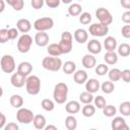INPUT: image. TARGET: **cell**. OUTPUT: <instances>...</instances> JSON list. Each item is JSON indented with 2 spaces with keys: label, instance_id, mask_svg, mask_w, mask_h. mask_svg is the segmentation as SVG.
<instances>
[{
  "label": "cell",
  "instance_id": "1",
  "mask_svg": "<svg viewBox=\"0 0 130 130\" xmlns=\"http://www.w3.org/2000/svg\"><path fill=\"white\" fill-rule=\"evenodd\" d=\"M68 85L64 82H58L53 91V98L54 101L57 104H64L67 101V95H68Z\"/></svg>",
  "mask_w": 130,
  "mask_h": 130
},
{
  "label": "cell",
  "instance_id": "2",
  "mask_svg": "<svg viewBox=\"0 0 130 130\" xmlns=\"http://www.w3.org/2000/svg\"><path fill=\"white\" fill-rule=\"evenodd\" d=\"M26 92L30 95H37L41 90V79L37 75H28L25 80Z\"/></svg>",
  "mask_w": 130,
  "mask_h": 130
},
{
  "label": "cell",
  "instance_id": "3",
  "mask_svg": "<svg viewBox=\"0 0 130 130\" xmlns=\"http://www.w3.org/2000/svg\"><path fill=\"white\" fill-rule=\"evenodd\" d=\"M58 45L61 49L62 54H69L73 48V36H72V34L68 30L63 31Z\"/></svg>",
  "mask_w": 130,
  "mask_h": 130
},
{
  "label": "cell",
  "instance_id": "4",
  "mask_svg": "<svg viewBox=\"0 0 130 130\" xmlns=\"http://www.w3.org/2000/svg\"><path fill=\"white\" fill-rule=\"evenodd\" d=\"M62 60L59 58V57H45L42 61V66L46 69V70H49V71H53V72H56V71H59L62 67Z\"/></svg>",
  "mask_w": 130,
  "mask_h": 130
},
{
  "label": "cell",
  "instance_id": "5",
  "mask_svg": "<svg viewBox=\"0 0 130 130\" xmlns=\"http://www.w3.org/2000/svg\"><path fill=\"white\" fill-rule=\"evenodd\" d=\"M0 67L4 73H12L15 70V60L11 55H4L0 59Z\"/></svg>",
  "mask_w": 130,
  "mask_h": 130
},
{
  "label": "cell",
  "instance_id": "6",
  "mask_svg": "<svg viewBox=\"0 0 130 130\" xmlns=\"http://www.w3.org/2000/svg\"><path fill=\"white\" fill-rule=\"evenodd\" d=\"M53 26H54V20L49 16L38 18L34 22V28L37 31H46L51 29Z\"/></svg>",
  "mask_w": 130,
  "mask_h": 130
},
{
  "label": "cell",
  "instance_id": "7",
  "mask_svg": "<svg viewBox=\"0 0 130 130\" xmlns=\"http://www.w3.org/2000/svg\"><path fill=\"white\" fill-rule=\"evenodd\" d=\"M31 45H32V38L27 34H23L19 37L17 41V50L22 54L27 53L30 50Z\"/></svg>",
  "mask_w": 130,
  "mask_h": 130
},
{
  "label": "cell",
  "instance_id": "8",
  "mask_svg": "<svg viewBox=\"0 0 130 130\" xmlns=\"http://www.w3.org/2000/svg\"><path fill=\"white\" fill-rule=\"evenodd\" d=\"M35 115L31 110L26 109V108H19L17 113H16V119L19 123L21 124H29L32 122Z\"/></svg>",
  "mask_w": 130,
  "mask_h": 130
},
{
  "label": "cell",
  "instance_id": "9",
  "mask_svg": "<svg viewBox=\"0 0 130 130\" xmlns=\"http://www.w3.org/2000/svg\"><path fill=\"white\" fill-rule=\"evenodd\" d=\"M95 17L99 19L100 23H103L108 26L113 22V16L111 12L104 7H100L95 10Z\"/></svg>",
  "mask_w": 130,
  "mask_h": 130
},
{
  "label": "cell",
  "instance_id": "10",
  "mask_svg": "<svg viewBox=\"0 0 130 130\" xmlns=\"http://www.w3.org/2000/svg\"><path fill=\"white\" fill-rule=\"evenodd\" d=\"M88 31L91 36L93 37H105L108 32H109V26L108 25H105L103 23H92L89 25L88 27Z\"/></svg>",
  "mask_w": 130,
  "mask_h": 130
},
{
  "label": "cell",
  "instance_id": "11",
  "mask_svg": "<svg viewBox=\"0 0 130 130\" xmlns=\"http://www.w3.org/2000/svg\"><path fill=\"white\" fill-rule=\"evenodd\" d=\"M25 80H26V77L23 76V75H21V74L18 73L17 71H16L15 73H13V74L11 75V77H10V82H11V84H12L14 87H18V88L24 86Z\"/></svg>",
  "mask_w": 130,
  "mask_h": 130
},
{
  "label": "cell",
  "instance_id": "12",
  "mask_svg": "<svg viewBox=\"0 0 130 130\" xmlns=\"http://www.w3.org/2000/svg\"><path fill=\"white\" fill-rule=\"evenodd\" d=\"M111 127L113 130H128L129 129L123 117H115L111 123Z\"/></svg>",
  "mask_w": 130,
  "mask_h": 130
},
{
  "label": "cell",
  "instance_id": "13",
  "mask_svg": "<svg viewBox=\"0 0 130 130\" xmlns=\"http://www.w3.org/2000/svg\"><path fill=\"white\" fill-rule=\"evenodd\" d=\"M86 48H87V51H88L90 54H92V55L100 54L101 51H102V49H103L102 44L100 43V41H98V40H95V39H92V40L88 41Z\"/></svg>",
  "mask_w": 130,
  "mask_h": 130
},
{
  "label": "cell",
  "instance_id": "14",
  "mask_svg": "<svg viewBox=\"0 0 130 130\" xmlns=\"http://www.w3.org/2000/svg\"><path fill=\"white\" fill-rule=\"evenodd\" d=\"M35 43L39 47H46L49 44V35L45 31H38L35 36Z\"/></svg>",
  "mask_w": 130,
  "mask_h": 130
},
{
  "label": "cell",
  "instance_id": "15",
  "mask_svg": "<svg viewBox=\"0 0 130 130\" xmlns=\"http://www.w3.org/2000/svg\"><path fill=\"white\" fill-rule=\"evenodd\" d=\"M100 81L95 78H89L85 81V89L90 93H95L100 90Z\"/></svg>",
  "mask_w": 130,
  "mask_h": 130
},
{
  "label": "cell",
  "instance_id": "16",
  "mask_svg": "<svg viewBox=\"0 0 130 130\" xmlns=\"http://www.w3.org/2000/svg\"><path fill=\"white\" fill-rule=\"evenodd\" d=\"M81 63H82V66L86 69H91L93 67H95L96 65V59L95 57L92 55V54H86L82 57L81 59Z\"/></svg>",
  "mask_w": 130,
  "mask_h": 130
},
{
  "label": "cell",
  "instance_id": "17",
  "mask_svg": "<svg viewBox=\"0 0 130 130\" xmlns=\"http://www.w3.org/2000/svg\"><path fill=\"white\" fill-rule=\"evenodd\" d=\"M16 28L18 29V31L26 34L31 29V23L26 18H20L16 22Z\"/></svg>",
  "mask_w": 130,
  "mask_h": 130
},
{
  "label": "cell",
  "instance_id": "18",
  "mask_svg": "<svg viewBox=\"0 0 130 130\" xmlns=\"http://www.w3.org/2000/svg\"><path fill=\"white\" fill-rule=\"evenodd\" d=\"M74 40L78 44H84L88 40V32L83 28H77L73 34Z\"/></svg>",
  "mask_w": 130,
  "mask_h": 130
},
{
  "label": "cell",
  "instance_id": "19",
  "mask_svg": "<svg viewBox=\"0 0 130 130\" xmlns=\"http://www.w3.org/2000/svg\"><path fill=\"white\" fill-rule=\"evenodd\" d=\"M31 71H32V65L27 61H23L19 63L17 66V72L25 77H27L31 73Z\"/></svg>",
  "mask_w": 130,
  "mask_h": 130
},
{
  "label": "cell",
  "instance_id": "20",
  "mask_svg": "<svg viewBox=\"0 0 130 130\" xmlns=\"http://www.w3.org/2000/svg\"><path fill=\"white\" fill-rule=\"evenodd\" d=\"M88 76H87V73L86 71L84 70H75V72L73 73V80L75 83L77 84H83L85 83V81L87 80Z\"/></svg>",
  "mask_w": 130,
  "mask_h": 130
},
{
  "label": "cell",
  "instance_id": "21",
  "mask_svg": "<svg viewBox=\"0 0 130 130\" xmlns=\"http://www.w3.org/2000/svg\"><path fill=\"white\" fill-rule=\"evenodd\" d=\"M80 103L77 101H70L65 105V110L68 114H76L80 111Z\"/></svg>",
  "mask_w": 130,
  "mask_h": 130
},
{
  "label": "cell",
  "instance_id": "22",
  "mask_svg": "<svg viewBox=\"0 0 130 130\" xmlns=\"http://www.w3.org/2000/svg\"><path fill=\"white\" fill-rule=\"evenodd\" d=\"M104 48L107 52H112L117 49V40L114 37H107L104 41Z\"/></svg>",
  "mask_w": 130,
  "mask_h": 130
},
{
  "label": "cell",
  "instance_id": "23",
  "mask_svg": "<svg viewBox=\"0 0 130 130\" xmlns=\"http://www.w3.org/2000/svg\"><path fill=\"white\" fill-rule=\"evenodd\" d=\"M32 124L36 129L42 130L45 128V126L47 124V120H46L45 116H43V115H35V117L32 119Z\"/></svg>",
  "mask_w": 130,
  "mask_h": 130
},
{
  "label": "cell",
  "instance_id": "24",
  "mask_svg": "<svg viewBox=\"0 0 130 130\" xmlns=\"http://www.w3.org/2000/svg\"><path fill=\"white\" fill-rule=\"evenodd\" d=\"M9 103L13 108L19 109V108H21L23 106V99L19 94H12L10 96V99H9Z\"/></svg>",
  "mask_w": 130,
  "mask_h": 130
},
{
  "label": "cell",
  "instance_id": "25",
  "mask_svg": "<svg viewBox=\"0 0 130 130\" xmlns=\"http://www.w3.org/2000/svg\"><path fill=\"white\" fill-rule=\"evenodd\" d=\"M104 60L109 65H115L118 62V55H117V53H115V51L107 52L104 55Z\"/></svg>",
  "mask_w": 130,
  "mask_h": 130
},
{
  "label": "cell",
  "instance_id": "26",
  "mask_svg": "<svg viewBox=\"0 0 130 130\" xmlns=\"http://www.w3.org/2000/svg\"><path fill=\"white\" fill-rule=\"evenodd\" d=\"M82 11V7L79 3H70L68 7V14L70 16H78Z\"/></svg>",
  "mask_w": 130,
  "mask_h": 130
},
{
  "label": "cell",
  "instance_id": "27",
  "mask_svg": "<svg viewBox=\"0 0 130 130\" xmlns=\"http://www.w3.org/2000/svg\"><path fill=\"white\" fill-rule=\"evenodd\" d=\"M47 52L50 56H53V57H59L60 55H62V52H61V49L59 47L58 44H50L47 48Z\"/></svg>",
  "mask_w": 130,
  "mask_h": 130
},
{
  "label": "cell",
  "instance_id": "28",
  "mask_svg": "<svg viewBox=\"0 0 130 130\" xmlns=\"http://www.w3.org/2000/svg\"><path fill=\"white\" fill-rule=\"evenodd\" d=\"M61 68L65 74H73L76 70V64L73 61H66L64 64H62Z\"/></svg>",
  "mask_w": 130,
  "mask_h": 130
},
{
  "label": "cell",
  "instance_id": "29",
  "mask_svg": "<svg viewBox=\"0 0 130 130\" xmlns=\"http://www.w3.org/2000/svg\"><path fill=\"white\" fill-rule=\"evenodd\" d=\"M65 127L68 130H75L77 128V120L74 116L69 115L65 119Z\"/></svg>",
  "mask_w": 130,
  "mask_h": 130
},
{
  "label": "cell",
  "instance_id": "30",
  "mask_svg": "<svg viewBox=\"0 0 130 130\" xmlns=\"http://www.w3.org/2000/svg\"><path fill=\"white\" fill-rule=\"evenodd\" d=\"M100 89H102V91L104 93H107V94H110L112 93L114 90H115V85L113 83V81L109 80V81H105L101 84L100 86Z\"/></svg>",
  "mask_w": 130,
  "mask_h": 130
},
{
  "label": "cell",
  "instance_id": "31",
  "mask_svg": "<svg viewBox=\"0 0 130 130\" xmlns=\"http://www.w3.org/2000/svg\"><path fill=\"white\" fill-rule=\"evenodd\" d=\"M81 113L86 118L92 117L95 114V107L90 104H85V106H83V108L81 109Z\"/></svg>",
  "mask_w": 130,
  "mask_h": 130
},
{
  "label": "cell",
  "instance_id": "32",
  "mask_svg": "<svg viewBox=\"0 0 130 130\" xmlns=\"http://www.w3.org/2000/svg\"><path fill=\"white\" fill-rule=\"evenodd\" d=\"M108 76L111 81H119L121 79V70L119 68H113L108 71Z\"/></svg>",
  "mask_w": 130,
  "mask_h": 130
},
{
  "label": "cell",
  "instance_id": "33",
  "mask_svg": "<svg viewBox=\"0 0 130 130\" xmlns=\"http://www.w3.org/2000/svg\"><path fill=\"white\" fill-rule=\"evenodd\" d=\"M118 55L121 57H128L130 55V46L127 43H122L118 46Z\"/></svg>",
  "mask_w": 130,
  "mask_h": 130
},
{
  "label": "cell",
  "instance_id": "34",
  "mask_svg": "<svg viewBox=\"0 0 130 130\" xmlns=\"http://www.w3.org/2000/svg\"><path fill=\"white\" fill-rule=\"evenodd\" d=\"M93 101V93H90L88 91H82L79 94V102L82 104H90Z\"/></svg>",
  "mask_w": 130,
  "mask_h": 130
},
{
  "label": "cell",
  "instance_id": "35",
  "mask_svg": "<svg viewBox=\"0 0 130 130\" xmlns=\"http://www.w3.org/2000/svg\"><path fill=\"white\" fill-rule=\"evenodd\" d=\"M119 112L124 117L129 116L130 115V102L126 101V102L121 103L120 106H119Z\"/></svg>",
  "mask_w": 130,
  "mask_h": 130
},
{
  "label": "cell",
  "instance_id": "36",
  "mask_svg": "<svg viewBox=\"0 0 130 130\" xmlns=\"http://www.w3.org/2000/svg\"><path fill=\"white\" fill-rule=\"evenodd\" d=\"M103 114L106 116V117H114L117 113V109L115 108V106L113 105H106L103 109Z\"/></svg>",
  "mask_w": 130,
  "mask_h": 130
},
{
  "label": "cell",
  "instance_id": "37",
  "mask_svg": "<svg viewBox=\"0 0 130 130\" xmlns=\"http://www.w3.org/2000/svg\"><path fill=\"white\" fill-rule=\"evenodd\" d=\"M41 106H42L43 110H45L47 112H51L55 109V103L50 99H44L41 103Z\"/></svg>",
  "mask_w": 130,
  "mask_h": 130
},
{
  "label": "cell",
  "instance_id": "38",
  "mask_svg": "<svg viewBox=\"0 0 130 130\" xmlns=\"http://www.w3.org/2000/svg\"><path fill=\"white\" fill-rule=\"evenodd\" d=\"M94 103V107L98 108V109H103L107 103H106V99L103 96V95H96V96H93V101Z\"/></svg>",
  "mask_w": 130,
  "mask_h": 130
},
{
  "label": "cell",
  "instance_id": "39",
  "mask_svg": "<svg viewBox=\"0 0 130 130\" xmlns=\"http://www.w3.org/2000/svg\"><path fill=\"white\" fill-rule=\"evenodd\" d=\"M91 21V15L89 12H81L79 14V22L81 24H88Z\"/></svg>",
  "mask_w": 130,
  "mask_h": 130
},
{
  "label": "cell",
  "instance_id": "40",
  "mask_svg": "<svg viewBox=\"0 0 130 130\" xmlns=\"http://www.w3.org/2000/svg\"><path fill=\"white\" fill-rule=\"evenodd\" d=\"M108 71H109V67H108V65H106V64H99V65H96V67H95V73H96L98 75H100V76L106 75V74L108 73Z\"/></svg>",
  "mask_w": 130,
  "mask_h": 130
},
{
  "label": "cell",
  "instance_id": "41",
  "mask_svg": "<svg viewBox=\"0 0 130 130\" xmlns=\"http://www.w3.org/2000/svg\"><path fill=\"white\" fill-rule=\"evenodd\" d=\"M9 41L8 37V29L7 28H2L0 29V44H5L6 42Z\"/></svg>",
  "mask_w": 130,
  "mask_h": 130
},
{
  "label": "cell",
  "instance_id": "42",
  "mask_svg": "<svg viewBox=\"0 0 130 130\" xmlns=\"http://www.w3.org/2000/svg\"><path fill=\"white\" fill-rule=\"evenodd\" d=\"M44 4H45V0H31V1H30L31 7H32L34 9H37V10L43 8Z\"/></svg>",
  "mask_w": 130,
  "mask_h": 130
},
{
  "label": "cell",
  "instance_id": "43",
  "mask_svg": "<svg viewBox=\"0 0 130 130\" xmlns=\"http://www.w3.org/2000/svg\"><path fill=\"white\" fill-rule=\"evenodd\" d=\"M23 7H24V0H16L12 5V8L15 11H20L22 10Z\"/></svg>",
  "mask_w": 130,
  "mask_h": 130
},
{
  "label": "cell",
  "instance_id": "44",
  "mask_svg": "<svg viewBox=\"0 0 130 130\" xmlns=\"http://www.w3.org/2000/svg\"><path fill=\"white\" fill-rule=\"evenodd\" d=\"M121 34L125 39H129L130 38V24H125L124 26H122Z\"/></svg>",
  "mask_w": 130,
  "mask_h": 130
},
{
  "label": "cell",
  "instance_id": "45",
  "mask_svg": "<svg viewBox=\"0 0 130 130\" xmlns=\"http://www.w3.org/2000/svg\"><path fill=\"white\" fill-rule=\"evenodd\" d=\"M8 37L9 40H15L18 37V29L16 27H11L8 29Z\"/></svg>",
  "mask_w": 130,
  "mask_h": 130
},
{
  "label": "cell",
  "instance_id": "46",
  "mask_svg": "<svg viewBox=\"0 0 130 130\" xmlns=\"http://www.w3.org/2000/svg\"><path fill=\"white\" fill-rule=\"evenodd\" d=\"M45 3L50 8H57L60 5L61 1L60 0H45Z\"/></svg>",
  "mask_w": 130,
  "mask_h": 130
},
{
  "label": "cell",
  "instance_id": "47",
  "mask_svg": "<svg viewBox=\"0 0 130 130\" xmlns=\"http://www.w3.org/2000/svg\"><path fill=\"white\" fill-rule=\"evenodd\" d=\"M121 79H123L126 83L130 82V70L129 69H125L121 71Z\"/></svg>",
  "mask_w": 130,
  "mask_h": 130
},
{
  "label": "cell",
  "instance_id": "48",
  "mask_svg": "<svg viewBox=\"0 0 130 130\" xmlns=\"http://www.w3.org/2000/svg\"><path fill=\"white\" fill-rule=\"evenodd\" d=\"M4 129H5V130H18L19 127H18V125H17L16 123H14V122H9L8 124H5Z\"/></svg>",
  "mask_w": 130,
  "mask_h": 130
},
{
  "label": "cell",
  "instance_id": "49",
  "mask_svg": "<svg viewBox=\"0 0 130 130\" xmlns=\"http://www.w3.org/2000/svg\"><path fill=\"white\" fill-rule=\"evenodd\" d=\"M122 21L126 24H129L130 23V11L127 10L125 11L123 14H122Z\"/></svg>",
  "mask_w": 130,
  "mask_h": 130
},
{
  "label": "cell",
  "instance_id": "50",
  "mask_svg": "<svg viewBox=\"0 0 130 130\" xmlns=\"http://www.w3.org/2000/svg\"><path fill=\"white\" fill-rule=\"evenodd\" d=\"M5 124H6V117H5V115L0 111V129L4 128Z\"/></svg>",
  "mask_w": 130,
  "mask_h": 130
},
{
  "label": "cell",
  "instance_id": "51",
  "mask_svg": "<svg viewBox=\"0 0 130 130\" xmlns=\"http://www.w3.org/2000/svg\"><path fill=\"white\" fill-rule=\"evenodd\" d=\"M120 4L123 8L129 10L130 9V0H120Z\"/></svg>",
  "mask_w": 130,
  "mask_h": 130
},
{
  "label": "cell",
  "instance_id": "52",
  "mask_svg": "<svg viewBox=\"0 0 130 130\" xmlns=\"http://www.w3.org/2000/svg\"><path fill=\"white\" fill-rule=\"evenodd\" d=\"M44 129H46V130H57L58 128L55 125H46Z\"/></svg>",
  "mask_w": 130,
  "mask_h": 130
},
{
  "label": "cell",
  "instance_id": "53",
  "mask_svg": "<svg viewBox=\"0 0 130 130\" xmlns=\"http://www.w3.org/2000/svg\"><path fill=\"white\" fill-rule=\"evenodd\" d=\"M5 9V2L4 0H0V13L3 12Z\"/></svg>",
  "mask_w": 130,
  "mask_h": 130
},
{
  "label": "cell",
  "instance_id": "54",
  "mask_svg": "<svg viewBox=\"0 0 130 130\" xmlns=\"http://www.w3.org/2000/svg\"><path fill=\"white\" fill-rule=\"evenodd\" d=\"M15 1H16V0H5V2H6L8 5H10V6H12Z\"/></svg>",
  "mask_w": 130,
  "mask_h": 130
},
{
  "label": "cell",
  "instance_id": "55",
  "mask_svg": "<svg viewBox=\"0 0 130 130\" xmlns=\"http://www.w3.org/2000/svg\"><path fill=\"white\" fill-rule=\"evenodd\" d=\"M61 2H63L64 4H70L72 2V0H60Z\"/></svg>",
  "mask_w": 130,
  "mask_h": 130
},
{
  "label": "cell",
  "instance_id": "56",
  "mask_svg": "<svg viewBox=\"0 0 130 130\" xmlns=\"http://www.w3.org/2000/svg\"><path fill=\"white\" fill-rule=\"evenodd\" d=\"M2 95H3V88L0 86V98H1Z\"/></svg>",
  "mask_w": 130,
  "mask_h": 130
},
{
  "label": "cell",
  "instance_id": "57",
  "mask_svg": "<svg viewBox=\"0 0 130 130\" xmlns=\"http://www.w3.org/2000/svg\"><path fill=\"white\" fill-rule=\"evenodd\" d=\"M76 1H82V0H76Z\"/></svg>",
  "mask_w": 130,
  "mask_h": 130
}]
</instances>
